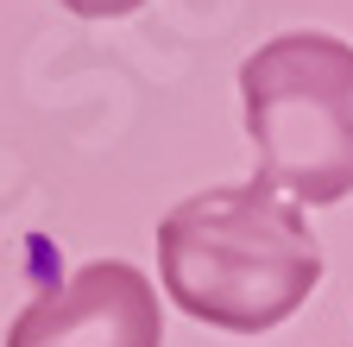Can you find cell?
Returning a JSON list of instances; mask_svg holds the SVG:
<instances>
[{"label": "cell", "instance_id": "6da1fadb", "mask_svg": "<svg viewBox=\"0 0 353 347\" xmlns=\"http://www.w3.org/2000/svg\"><path fill=\"white\" fill-rule=\"evenodd\" d=\"M158 284L221 335H265L316 297L322 246L272 184H214L158 221Z\"/></svg>", "mask_w": 353, "mask_h": 347}, {"label": "cell", "instance_id": "7a4b0ae2", "mask_svg": "<svg viewBox=\"0 0 353 347\" xmlns=\"http://www.w3.org/2000/svg\"><path fill=\"white\" fill-rule=\"evenodd\" d=\"M259 184L296 208L353 196V45L334 32H278L240 63Z\"/></svg>", "mask_w": 353, "mask_h": 347}, {"label": "cell", "instance_id": "3957f363", "mask_svg": "<svg viewBox=\"0 0 353 347\" xmlns=\"http://www.w3.org/2000/svg\"><path fill=\"white\" fill-rule=\"evenodd\" d=\"M0 347H164L158 284L126 259H95L32 297Z\"/></svg>", "mask_w": 353, "mask_h": 347}, {"label": "cell", "instance_id": "277c9868", "mask_svg": "<svg viewBox=\"0 0 353 347\" xmlns=\"http://www.w3.org/2000/svg\"><path fill=\"white\" fill-rule=\"evenodd\" d=\"M57 7H70L76 19H126V13H139L145 0H57Z\"/></svg>", "mask_w": 353, "mask_h": 347}]
</instances>
